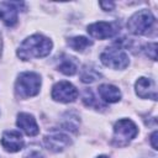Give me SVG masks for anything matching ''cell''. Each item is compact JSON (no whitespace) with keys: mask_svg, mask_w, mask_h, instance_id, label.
Here are the masks:
<instances>
[{"mask_svg":"<svg viewBox=\"0 0 158 158\" xmlns=\"http://www.w3.org/2000/svg\"><path fill=\"white\" fill-rule=\"evenodd\" d=\"M40 86H41V78L37 73L23 72L19 75L16 80L15 90L20 98L26 99L37 95L40 91Z\"/></svg>","mask_w":158,"mask_h":158,"instance_id":"obj_2","label":"cell"},{"mask_svg":"<svg viewBox=\"0 0 158 158\" xmlns=\"http://www.w3.org/2000/svg\"><path fill=\"white\" fill-rule=\"evenodd\" d=\"M100 6H101L105 11H110V10L114 9L115 4H114V2H100Z\"/></svg>","mask_w":158,"mask_h":158,"instance_id":"obj_18","label":"cell"},{"mask_svg":"<svg viewBox=\"0 0 158 158\" xmlns=\"http://www.w3.org/2000/svg\"><path fill=\"white\" fill-rule=\"evenodd\" d=\"M78 98L77 88L69 81H58L52 88V99L59 102H72Z\"/></svg>","mask_w":158,"mask_h":158,"instance_id":"obj_6","label":"cell"},{"mask_svg":"<svg viewBox=\"0 0 158 158\" xmlns=\"http://www.w3.org/2000/svg\"><path fill=\"white\" fill-rule=\"evenodd\" d=\"M101 77V74L93 67H88L85 65L80 73V80L83 83H94L95 80H98Z\"/></svg>","mask_w":158,"mask_h":158,"instance_id":"obj_16","label":"cell"},{"mask_svg":"<svg viewBox=\"0 0 158 158\" xmlns=\"http://www.w3.org/2000/svg\"><path fill=\"white\" fill-rule=\"evenodd\" d=\"M1 46H2V41H1V36H0V52H1Z\"/></svg>","mask_w":158,"mask_h":158,"instance_id":"obj_21","label":"cell"},{"mask_svg":"<svg viewBox=\"0 0 158 158\" xmlns=\"http://www.w3.org/2000/svg\"><path fill=\"white\" fill-rule=\"evenodd\" d=\"M100 98L106 102H117L121 99V91L112 84H101L98 89Z\"/></svg>","mask_w":158,"mask_h":158,"instance_id":"obj_13","label":"cell"},{"mask_svg":"<svg viewBox=\"0 0 158 158\" xmlns=\"http://www.w3.org/2000/svg\"><path fill=\"white\" fill-rule=\"evenodd\" d=\"M44 144L48 149L53 152H60L70 144V139L65 133L54 131L44 137Z\"/></svg>","mask_w":158,"mask_h":158,"instance_id":"obj_10","label":"cell"},{"mask_svg":"<svg viewBox=\"0 0 158 158\" xmlns=\"http://www.w3.org/2000/svg\"><path fill=\"white\" fill-rule=\"evenodd\" d=\"M58 69H59V72H62L65 75H73V74H75V72L78 69V63H77L75 58L69 57L67 54H63L60 57Z\"/></svg>","mask_w":158,"mask_h":158,"instance_id":"obj_14","label":"cell"},{"mask_svg":"<svg viewBox=\"0 0 158 158\" xmlns=\"http://www.w3.org/2000/svg\"><path fill=\"white\" fill-rule=\"evenodd\" d=\"M98 158H109V157H106V156H100V157H98Z\"/></svg>","mask_w":158,"mask_h":158,"instance_id":"obj_22","label":"cell"},{"mask_svg":"<svg viewBox=\"0 0 158 158\" xmlns=\"http://www.w3.org/2000/svg\"><path fill=\"white\" fill-rule=\"evenodd\" d=\"M25 142H23V138L21 136V133L19 131H14V130H10V131H5L2 133V137H1V146L7 151V152H19L22 147H23Z\"/></svg>","mask_w":158,"mask_h":158,"instance_id":"obj_9","label":"cell"},{"mask_svg":"<svg viewBox=\"0 0 158 158\" xmlns=\"http://www.w3.org/2000/svg\"><path fill=\"white\" fill-rule=\"evenodd\" d=\"M52 49V41L42 35H32L27 37L19 47L17 56L22 60H30L32 58H42L49 54Z\"/></svg>","mask_w":158,"mask_h":158,"instance_id":"obj_1","label":"cell"},{"mask_svg":"<svg viewBox=\"0 0 158 158\" xmlns=\"http://www.w3.org/2000/svg\"><path fill=\"white\" fill-rule=\"evenodd\" d=\"M23 2L19 1H1L0 2V19L2 22L11 27L15 26L17 22V14L21 7H23Z\"/></svg>","mask_w":158,"mask_h":158,"instance_id":"obj_7","label":"cell"},{"mask_svg":"<svg viewBox=\"0 0 158 158\" xmlns=\"http://www.w3.org/2000/svg\"><path fill=\"white\" fill-rule=\"evenodd\" d=\"M83 102L88 106V107H94V109H105V106L100 102L99 99L95 98V95L93 94V91L90 89H85L83 93Z\"/></svg>","mask_w":158,"mask_h":158,"instance_id":"obj_17","label":"cell"},{"mask_svg":"<svg viewBox=\"0 0 158 158\" xmlns=\"http://www.w3.org/2000/svg\"><path fill=\"white\" fill-rule=\"evenodd\" d=\"M16 123L27 136L32 137V136L38 135V132H40V128H38V125H37L35 117L30 114H26V112L19 114Z\"/></svg>","mask_w":158,"mask_h":158,"instance_id":"obj_12","label":"cell"},{"mask_svg":"<svg viewBox=\"0 0 158 158\" xmlns=\"http://www.w3.org/2000/svg\"><path fill=\"white\" fill-rule=\"evenodd\" d=\"M156 138H157V132L154 131V132L152 133V136H151V142H152V147H153L154 149H157V144H156Z\"/></svg>","mask_w":158,"mask_h":158,"instance_id":"obj_20","label":"cell"},{"mask_svg":"<svg viewBox=\"0 0 158 158\" xmlns=\"http://www.w3.org/2000/svg\"><path fill=\"white\" fill-rule=\"evenodd\" d=\"M154 21L156 19L149 10H139L130 17L127 28L133 35H146L154 25Z\"/></svg>","mask_w":158,"mask_h":158,"instance_id":"obj_3","label":"cell"},{"mask_svg":"<svg viewBox=\"0 0 158 158\" xmlns=\"http://www.w3.org/2000/svg\"><path fill=\"white\" fill-rule=\"evenodd\" d=\"M137 132L138 130L133 121L128 118L118 120L114 126V142L117 146H125L136 137Z\"/></svg>","mask_w":158,"mask_h":158,"instance_id":"obj_5","label":"cell"},{"mask_svg":"<svg viewBox=\"0 0 158 158\" xmlns=\"http://www.w3.org/2000/svg\"><path fill=\"white\" fill-rule=\"evenodd\" d=\"M117 25L114 22L99 21L88 26V33L96 40H106L117 33Z\"/></svg>","mask_w":158,"mask_h":158,"instance_id":"obj_8","label":"cell"},{"mask_svg":"<svg viewBox=\"0 0 158 158\" xmlns=\"http://www.w3.org/2000/svg\"><path fill=\"white\" fill-rule=\"evenodd\" d=\"M101 63L112 69H125L128 65V56L121 47H109L100 56Z\"/></svg>","mask_w":158,"mask_h":158,"instance_id":"obj_4","label":"cell"},{"mask_svg":"<svg viewBox=\"0 0 158 158\" xmlns=\"http://www.w3.org/2000/svg\"><path fill=\"white\" fill-rule=\"evenodd\" d=\"M136 93L141 99H157V90L156 83L149 78H139L136 81Z\"/></svg>","mask_w":158,"mask_h":158,"instance_id":"obj_11","label":"cell"},{"mask_svg":"<svg viewBox=\"0 0 158 158\" xmlns=\"http://www.w3.org/2000/svg\"><path fill=\"white\" fill-rule=\"evenodd\" d=\"M25 158H43L41 154H40V152H36V151H33V152H31V153H28Z\"/></svg>","mask_w":158,"mask_h":158,"instance_id":"obj_19","label":"cell"},{"mask_svg":"<svg viewBox=\"0 0 158 158\" xmlns=\"http://www.w3.org/2000/svg\"><path fill=\"white\" fill-rule=\"evenodd\" d=\"M93 44V42L90 40H88L86 37H83V36H78V37H72L68 40V46L70 48H73L74 51H78V52H83L85 51L88 47H90Z\"/></svg>","mask_w":158,"mask_h":158,"instance_id":"obj_15","label":"cell"}]
</instances>
